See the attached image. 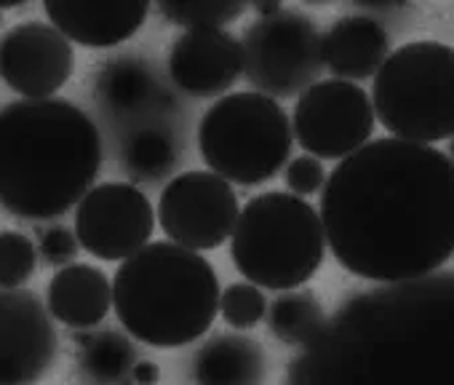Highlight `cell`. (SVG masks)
Segmentation results:
<instances>
[{"label":"cell","instance_id":"obj_3","mask_svg":"<svg viewBox=\"0 0 454 385\" xmlns=\"http://www.w3.org/2000/svg\"><path fill=\"white\" fill-rule=\"evenodd\" d=\"M113 305L123 329L150 348L200 340L219 313V279L200 255L171 241H150L121 263Z\"/></svg>","mask_w":454,"mask_h":385},{"label":"cell","instance_id":"obj_4","mask_svg":"<svg viewBox=\"0 0 454 385\" xmlns=\"http://www.w3.org/2000/svg\"><path fill=\"white\" fill-rule=\"evenodd\" d=\"M231 257L236 271L260 289H297L318 273L326 257L321 217L308 199L286 190L262 192L239 212Z\"/></svg>","mask_w":454,"mask_h":385},{"label":"cell","instance_id":"obj_9","mask_svg":"<svg viewBox=\"0 0 454 385\" xmlns=\"http://www.w3.org/2000/svg\"><path fill=\"white\" fill-rule=\"evenodd\" d=\"M241 204L231 182L211 171L174 177L158 201V223L171 244L190 252L219 249L233 233Z\"/></svg>","mask_w":454,"mask_h":385},{"label":"cell","instance_id":"obj_17","mask_svg":"<svg viewBox=\"0 0 454 385\" xmlns=\"http://www.w3.org/2000/svg\"><path fill=\"white\" fill-rule=\"evenodd\" d=\"M268 356L254 337L214 334L192 358L195 385H262Z\"/></svg>","mask_w":454,"mask_h":385},{"label":"cell","instance_id":"obj_13","mask_svg":"<svg viewBox=\"0 0 454 385\" xmlns=\"http://www.w3.org/2000/svg\"><path fill=\"white\" fill-rule=\"evenodd\" d=\"M241 73V41L224 28L184 30L168 54V75L190 97H224Z\"/></svg>","mask_w":454,"mask_h":385},{"label":"cell","instance_id":"obj_11","mask_svg":"<svg viewBox=\"0 0 454 385\" xmlns=\"http://www.w3.org/2000/svg\"><path fill=\"white\" fill-rule=\"evenodd\" d=\"M59 337L43 300L0 289V385H35L57 361Z\"/></svg>","mask_w":454,"mask_h":385},{"label":"cell","instance_id":"obj_12","mask_svg":"<svg viewBox=\"0 0 454 385\" xmlns=\"http://www.w3.org/2000/svg\"><path fill=\"white\" fill-rule=\"evenodd\" d=\"M73 73V43L49 22H20L0 38V81L22 99L57 97Z\"/></svg>","mask_w":454,"mask_h":385},{"label":"cell","instance_id":"obj_23","mask_svg":"<svg viewBox=\"0 0 454 385\" xmlns=\"http://www.w3.org/2000/svg\"><path fill=\"white\" fill-rule=\"evenodd\" d=\"M35 271V241L20 231H0V289H22Z\"/></svg>","mask_w":454,"mask_h":385},{"label":"cell","instance_id":"obj_26","mask_svg":"<svg viewBox=\"0 0 454 385\" xmlns=\"http://www.w3.org/2000/svg\"><path fill=\"white\" fill-rule=\"evenodd\" d=\"M286 187L292 196H300V199H310L316 192H321L324 182H326V169L318 158L313 155H297L286 163Z\"/></svg>","mask_w":454,"mask_h":385},{"label":"cell","instance_id":"obj_2","mask_svg":"<svg viewBox=\"0 0 454 385\" xmlns=\"http://www.w3.org/2000/svg\"><path fill=\"white\" fill-rule=\"evenodd\" d=\"M102 137L70 99H17L0 107V207L17 220L51 223L94 187Z\"/></svg>","mask_w":454,"mask_h":385},{"label":"cell","instance_id":"obj_24","mask_svg":"<svg viewBox=\"0 0 454 385\" xmlns=\"http://www.w3.org/2000/svg\"><path fill=\"white\" fill-rule=\"evenodd\" d=\"M219 313L233 329H254L260 321H265L268 313V297L260 287L249 281H236L219 292Z\"/></svg>","mask_w":454,"mask_h":385},{"label":"cell","instance_id":"obj_22","mask_svg":"<svg viewBox=\"0 0 454 385\" xmlns=\"http://www.w3.org/2000/svg\"><path fill=\"white\" fill-rule=\"evenodd\" d=\"M123 158H126L129 171L137 179L155 182V179L166 177L168 169L174 166V145L163 131L145 129V131H137L129 139Z\"/></svg>","mask_w":454,"mask_h":385},{"label":"cell","instance_id":"obj_6","mask_svg":"<svg viewBox=\"0 0 454 385\" xmlns=\"http://www.w3.org/2000/svg\"><path fill=\"white\" fill-rule=\"evenodd\" d=\"M294 134L278 99L260 91L219 97L198 123V150L211 174L231 185H262L292 155Z\"/></svg>","mask_w":454,"mask_h":385},{"label":"cell","instance_id":"obj_19","mask_svg":"<svg viewBox=\"0 0 454 385\" xmlns=\"http://www.w3.org/2000/svg\"><path fill=\"white\" fill-rule=\"evenodd\" d=\"M137 350L118 332L78 334V366L94 385H115L131 374Z\"/></svg>","mask_w":454,"mask_h":385},{"label":"cell","instance_id":"obj_28","mask_svg":"<svg viewBox=\"0 0 454 385\" xmlns=\"http://www.w3.org/2000/svg\"><path fill=\"white\" fill-rule=\"evenodd\" d=\"M281 9V4H254V12L260 14V17H270V14H276Z\"/></svg>","mask_w":454,"mask_h":385},{"label":"cell","instance_id":"obj_18","mask_svg":"<svg viewBox=\"0 0 454 385\" xmlns=\"http://www.w3.org/2000/svg\"><path fill=\"white\" fill-rule=\"evenodd\" d=\"M268 326L284 345H308L316 342L326 329V313L316 292L289 289L268 305Z\"/></svg>","mask_w":454,"mask_h":385},{"label":"cell","instance_id":"obj_14","mask_svg":"<svg viewBox=\"0 0 454 385\" xmlns=\"http://www.w3.org/2000/svg\"><path fill=\"white\" fill-rule=\"evenodd\" d=\"M49 25L83 49H113L142 30L147 0H43Z\"/></svg>","mask_w":454,"mask_h":385},{"label":"cell","instance_id":"obj_10","mask_svg":"<svg viewBox=\"0 0 454 385\" xmlns=\"http://www.w3.org/2000/svg\"><path fill=\"white\" fill-rule=\"evenodd\" d=\"M155 212L131 182L94 185L75 207V239L83 252L105 263H123L150 244Z\"/></svg>","mask_w":454,"mask_h":385},{"label":"cell","instance_id":"obj_16","mask_svg":"<svg viewBox=\"0 0 454 385\" xmlns=\"http://www.w3.org/2000/svg\"><path fill=\"white\" fill-rule=\"evenodd\" d=\"M113 305V284L102 268L70 263L59 268L46 289V310L75 332H89L105 321Z\"/></svg>","mask_w":454,"mask_h":385},{"label":"cell","instance_id":"obj_25","mask_svg":"<svg viewBox=\"0 0 454 385\" xmlns=\"http://www.w3.org/2000/svg\"><path fill=\"white\" fill-rule=\"evenodd\" d=\"M38 257H43L46 265H54V268H65L75 260L78 255V239L70 228L65 225H46L38 231Z\"/></svg>","mask_w":454,"mask_h":385},{"label":"cell","instance_id":"obj_21","mask_svg":"<svg viewBox=\"0 0 454 385\" xmlns=\"http://www.w3.org/2000/svg\"><path fill=\"white\" fill-rule=\"evenodd\" d=\"M158 12L166 22L187 30L224 28L247 14V4L236 0H160Z\"/></svg>","mask_w":454,"mask_h":385},{"label":"cell","instance_id":"obj_27","mask_svg":"<svg viewBox=\"0 0 454 385\" xmlns=\"http://www.w3.org/2000/svg\"><path fill=\"white\" fill-rule=\"evenodd\" d=\"M131 377L137 380V385H155L160 380V366L155 361H137Z\"/></svg>","mask_w":454,"mask_h":385},{"label":"cell","instance_id":"obj_15","mask_svg":"<svg viewBox=\"0 0 454 385\" xmlns=\"http://www.w3.org/2000/svg\"><path fill=\"white\" fill-rule=\"evenodd\" d=\"M387 54L390 41L385 28L366 14H345L321 35V62L340 81L356 83L372 78Z\"/></svg>","mask_w":454,"mask_h":385},{"label":"cell","instance_id":"obj_20","mask_svg":"<svg viewBox=\"0 0 454 385\" xmlns=\"http://www.w3.org/2000/svg\"><path fill=\"white\" fill-rule=\"evenodd\" d=\"M97 91L105 99V105H110L113 110L129 113V110L142 107L150 99L153 78L139 59L123 57V59L107 62V67L97 78Z\"/></svg>","mask_w":454,"mask_h":385},{"label":"cell","instance_id":"obj_5","mask_svg":"<svg viewBox=\"0 0 454 385\" xmlns=\"http://www.w3.org/2000/svg\"><path fill=\"white\" fill-rule=\"evenodd\" d=\"M372 110L390 137L435 145L454 131V51L438 41H409L374 73Z\"/></svg>","mask_w":454,"mask_h":385},{"label":"cell","instance_id":"obj_1","mask_svg":"<svg viewBox=\"0 0 454 385\" xmlns=\"http://www.w3.org/2000/svg\"><path fill=\"white\" fill-rule=\"evenodd\" d=\"M334 260L377 284L422 279L454 247V171L435 145L380 137L342 158L321 187Z\"/></svg>","mask_w":454,"mask_h":385},{"label":"cell","instance_id":"obj_8","mask_svg":"<svg viewBox=\"0 0 454 385\" xmlns=\"http://www.w3.org/2000/svg\"><path fill=\"white\" fill-rule=\"evenodd\" d=\"M292 134L308 155L342 161L372 139L374 110L369 94L340 78L310 83L294 105Z\"/></svg>","mask_w":454,"mask_h":385},{"label":"cell","instance_id":"obj_7","mask_svg":"<svg viewBox=\"0 0 454 385\" xmlns=\"http://www.w3.org/2000/svg\"><path fill=\"white\" fill-rule=\"evenodd\" d=\"M241 54L244 75L270 99L302 94L324 70L316 22L286 6L270 17H257L244 35Z\"/></svg>","mask_w":454,"mask_h":385}]
</instances>
